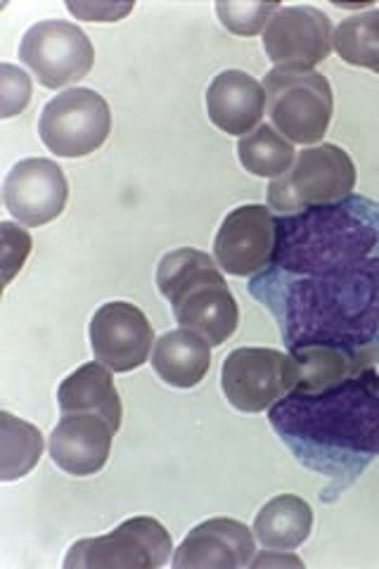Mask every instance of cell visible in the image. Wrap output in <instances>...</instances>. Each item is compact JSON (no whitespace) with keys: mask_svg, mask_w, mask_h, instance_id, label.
I'll return each instance as SVG.
<instances>
[{"mask_svg":"<svg viewBox=\"0 0 379 569\" xmlns=\"http://www.w3.org/2000/svg\"><path fill=\"white\" fill-rule=\"evenodd\" d=\"M90 349L112 372H131L148 363L154 330L148 316L131 301H107L90 320Z\"/></svg>","mask_w":379,"mask_h":569,"instance_id":"4fadbf2b","label":"cell"},{"mask_svg":"<svg viewBox=\"0 0 379 569\" xmlns=\"http://www.w3.org/2000/svg\"><path fill=\"white\" fill-rule=\"evenodd\" d=\"M223 395L242 413H261L297 387L292 356L278 349L245 347L226 356Z\"/></svg>","mask_w":379,"mask_h":569,"instance_id":"9c48e42d","label":"cell"},{"mask_svg":"<svg viewBox=\"0 0 379 569\" xmlns=\"http://www.w3.org/2000/svg\"><path fill=\"white\" fill-rule=\"evenodd\" d=\"M69 200V183L60 164L50 159H22L3 183V202L12 219L29 228H41L62 217Z\"/></svg>","mask_w":379,"mask_h":569,"instance_id":"5bb4252c","label":"cell"},{"mask_svg":"<svg viewBox=\"0 0 379 569\" xmlns=\"http://www.w3.org/2000/svg\"><path fill=\"white\" fill-rule=\"evenodd\" d=\"M39 133L43 146L58 157L93 154L112 133L110 104L90 88H69L43 107Z\"/></svg>","mask_w":379,"mask_h":569,"instance_id":"ba28073f","label":"cell"},{"mask_svg":"<svg viewBox=\"0 0 379 569\" xmlns=\"http://www.w3.org/2000/svg\"><path fill=\"white\" fill-rule=\"evenodd\" d=\"M263 91L266 112L273 121V129L290 142L313 146L328 133L335 110L332 86L316 69H270Z\"/></svg>","mask_w":379,"mask_h":569,"instance_id":"5b68a950","label":"cell"},{"mask_svg":"<svg viewBox=\"0 0 379 569\" xmlns=\"http://www.w3.org/2000/svg\"><path fill=\"white\" fill-rule=\"evenodd\" d=\"M117 430L98 413H62L50 435L48 449L56 466L74 477L104 468Z\"/></svg>","mask_w":379,"mask_h":569,"instance_id":"2e32d148","label":"cell"},{"mask_svg":"<svg viewBox=\"0 0 379 569\" xmlns=\"http://www.w3.org/2000/svg\"><path fill=\"white\" fill-rule=\"evenodd\" d=\"M332 48L330 17L313 6H282L263 31V50L276 67L313 69L330 58Z\"/></svg>","mask_w":379,"mask_h":569,"instance_id":"7c38bea8","label":"cell"},{"mask_svg":"<svg viewBox=\"0 0 379 569\" xmlns=\"http://www.w3.org/2000/svg\"><path fill=\"white\" fill-rule=\"evenodd\" d=\"M280 8V3H232V0L226 3L223 0V3H216V14L228 31L238 36H257L259 31H266L270 17Z\"/></svg>","mask_w":379,"mask_h":569,"instance_id":"d4e9b609","label":"cell"},{"mask_svg":"<svg viewBox=\"0 0 379 569\" xmlns=\"http://www.w3.org/2000/svg\"><path fill=\"white\" fill-rule=\"evenodd\" d=\"M157 288L180 328L202 335L211 347H221L238 330L240 309L221 266L200 249L183 247L161 257Z\"/></svg>","mask_w":379,"mask_h":569,"instance_id":"277c9868","label":"cell"},{"mask_svg":"<svg viewBox=\"0 0 379 569\" xmlns=\"http://www.w3.org/2000/svg\"><path fill=\"white\" fill-rule=\"evenodd\" d=\"M353 349L337 347H297L290 351L295 363L297 387L295 391H322L335 385H341L353 372Z\"/></svg>","mask_w":379,"mask_h":569,"instance_id":"7402d4cb","label":"cell"},{"mask_svg":"<svg viewBox=\"0 0 379 569\" xmlns=\"http://www.w3.org/2000/svg\"><path fill=\"white\" fill-rule=\"evenodd\" d=\"M173 541L154 518H131L114 531L69 548L64 569H157L171 560Z\"/></svg>","mask_w":379,"mask_h":569,"instance_id":"52a82bcc","label":"cell"},{"mask_svg":"<svg viewBox=\"0 0 379 569\" xmlns=\"http://www.w3.org/2000/svg\"><path fill=\"white\" fill-rule=\"evenodd\" d=\"M356 164L347 150L332 142L306 148L295 164L268 186V207L285 213L337 204L351 198Z\"/></svg>","mask_w":379,"mask_h":569,"instance_id":"8992f818","label":"cell"},{"mask_svg":"<svg viewBox=\"0 0 379 569\" xmlns=\"http://www.w3.org/2000/svg\"><path fill=\"white\" fill-rule=\"evenodd\" d=\"M311 506L299 496L282 493L259 510L251 531L268 550H295L311 537Z\"/></svg>","mask_w":379,"mask_h":569,"instance_id":"ffe728a7","label":"cell"},{"mask_svg":"<svg viewBox=\"0 0 379 569\" xmlns=\"http://www.w3.org/2000/svg\"><path fill=\"white\" fill-rule=\"evenodd\" d=\"M62 413H98L119 432L123 408L110 368L93 361L67 376L58 389Z\"/></svg>","mask_w":379,"mask_h":569,"instance_id":"d6986e66","label":"cell"},{"mask_svg":"<svg viewBox=\"0 0 379 569\" xmlns=\"http://www.w3.org/2000/svg\"><path fill=\"white\" fill-rule=\"evenodd\" d=\"M0 117L12 119L27 110L31 100V79L14 64H0Z\"/></svg>","mask_w":379,"mask_h":569,"instance_id":"484cf974","label":"cell"},{"mask_svg":"<svg viewBox=\"0 0 379 569\" xmlns=\"http://www.w3.org/2000/svg\"><path fill=\"white\" fill-rule=\"evenodd\" d=\"M152 368L161 382L192 389L207 378L211 368V345L195 330H171L154 342Z\"/></svg>","mask_w":379,"mask_h":569,"instance_id":"ac0fdd59","label":"cell"},{"mask_svg":"<svg viewBox=\"0 0 379 569\" xmlns=\"http://www.w3.org/2000/svg\"><path fill=\"white\" fill-rule=\"evenodd\" d=\"M379 244V207L363 198L285 213L276 219L278 271L322 276L366 261Z\"/></svg>","mask_w":379,"mask_h":569,"instance_id":"3957f363","label":"cell"},{"mask_svg":"<svg viewBox=\"0 0 379 569\" xmlns=\"http://www.w3.org/2000/svg\"><path fill=\"white\" fill-rule=\"evenodd\" d=\"M335 50L347 64L379 74V8L347 17L335 31Z\"/></svg>","mask_w":379,"mask_h":569,"instance_id":"cb8c5ba5","label":"cell"},{"mask_svg":"<svg viewBox=\"0 0 379 569\" xmlns=\"http://www.w3.org/2000/svg\"><path fill=\"white\" fill-rule=\"evenodd\" d=\"M353 356V372L360 380H366L370 387L379 391V342L372 347H360L351 351Z\"/></svg>","mask_w":379,"mask_h":569,"instance_id":"f1b7e54d","label":"cell"},{"mask_svg":"<svg viewBox=\"0 0 379 569\" xmlns=\"http://www.w3.org/2000/svg\"><path fill=\"white\" fill-rule=\"evenodd\" d=\"M282 565L303 567V560H299L297 556H285V550H270V553H263L251 560L249 567H282Z\"/></svg>","mask_w":379,"mask_h":569,"instance_id":"f546056e","label":"cell"},{"mask_svg":"<svg viewBox=\"0 0 379 569\" xmlns=\"http://www.w3.org/2000/svg\"><path fill=\"white\" fill-rule=\"evenodd\" d=\"M257 543L251 529L238 520L213 518L197 525L176 548V569H240L255 560Z\"/></svg>","mask_w":379,"mask_h":569,"instance_id":"9a60e30c","label":"cell"},{"mask_svg":"<svg viewBox=\"0 0 379 569\" xmlns=\"http://www.w3.org/2000/svg\"><path fill=\"white\" fill-rule=\"evenodd\" d=\"M276 217L266 204H245L223 219L213 240V259L221 271L249 278L273 263Z\"/></svg>","mask_w":379,"mask_h":569,"instance_id":"8fae6325","label":"cell"},{"mask_svg":"<svg viewBox=\"0 0 379 569\" xmlns=\"http://www.w3.org/2000/svg\"><path fill=\"white\" fill-rule=\"evenodd\" d=\"M0 236H3V247H0V257H3V284H10L12 278L22 271V266L31 252V238L27 230L10 221L0 223Z\"/></svg>","mask_w":379,"mask_h":569,"instance_id":"4316f807","label":"cell"},{"mask_svg":"<svg viewBox=\"0 0 379 569\" xmlns=\"http://www.w3.org/2000/svg\"><path fill=\"white\" fill-rule=\"evenodd\" d=\"M263 112V86L247 71L228 69L211 81L207 91V114L216 129L242 138L259 127Z\"/></svg>","mask_w":379,"mask_h":569,"instance_id":"e0dca14e","label":"cell"},{"mask_svg":"<svg viewBox=\"0 0 379 569\" xmlns=\"http://www.w3.org/2000/svg\"><path fill=\"white\" fill-rule=\"evenodd\" d=\"M240 164L259 178H278L295 164L297 150L270 123H261L238 142Z\"/></svg>","mask_w":379,"mask_h":569,"instance_id":"603a6c76","label":"cell"},{"mask_svg":"<svg viewBox=\"0 0 379 569\" xmlns=\"http://www.w3.org/2000/svg\"><path fill=\"white\" fill-rule=\"evenodd\" d=\"M268 418L318 472L356 477L379 453V391L358 376L322 391H290L268 408Z\"/></svg>","mask_w":379,"mask_h":569,"instance_id":"7a4b0ae2","label":"cell"},{"mask_svg":"<svg viewBox=\"0 0 379 569\" xmlns=\"http://www.w3.org/2000/svg\"><path fill=\"white\" fill-rule=\"evenodd\" d=\"M20 60L43 88L58 91L86 79L96 62V48L74 22L46 20L33 24L20 43Z\"/></svg>","mask_w":379,"mask_h":569,"instance_id":"30bf717a","label":"cell"},{"mask_svg":"<svg viewBox=\"0 0 379 569\" xmlns=\"http://www.w3.org/2000/svg\"><path fill=\"white\" fill-rule=\"evenodd\" d=\"M251 292L280 320L287 347H370L379 337V257L322 276L287 278L282 288L261 280Z\"/></svg>","mask_w":379,"mask_h":569,"instance_id":"6da1fadb","label":"cell"},{"mask_svg":"<svg viewBox=\"0 0 379 569\" xmlns=\"http://www.w3.org/2000/svg\"><path fill=\"white\" fill-rule=\"evenodd\" d=\"M43 456V435L39 427L0 411V479L14 482L27 477Z\"/></svg>","mask_w":379,"mask_h":569,"instance_id":"44dd1931","label":"cell"},{"mask_svg":"<svg viewBox=\"0 0 379 569\" xmlns=\"http://www.w3.org/2000/svg\"><path fill=\"white\" fill-rule=\"evenodd\" d=\"M67 10L71 14L81 17L88 22H119L121 17L133 10L131 3L126 6H112V3H67Z\"/></svg>","mask_w":379,"mask_h":569,"instance_id":"83f0119b","label":"cell"}]
</instances>
